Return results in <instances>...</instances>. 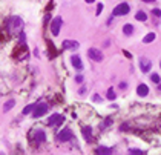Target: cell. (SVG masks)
Masks as SVG:
<instances>
[{"label": "cell", "mask_w": 161, "mask_h": 155, "mask_svg": "<svg viewBox=\"0 0 161 155\" xmlns=\"http://www.w3.org/2000/svg\"><path fill=\"white\" fill-rule=\"evenodd\" d=\"M158 89H160V91H161V85H160V86H158Z\"/></svg>", "instance_id": "obj_34"}, {"label": "cell", "mask_w": 161, "mask_h": 155, "mask_svg": "<svg viewBox=\"0 0 161 155\" xmlns=\"http://www.w3.org/2000/svg\"><path fill=\"white\" fill-rule=\"evenodd\" d=\"M110 125H112V118H106V121L101 123V129H106V127L110 126Z\"/></svg>", "instance_id": "obj_22"}, {"label": "cell", "mask_w": 161, "mask_h": 155, "mask_svg": "<svg viewBox=\"0 0 161 155\" xmlns=\"http://www.w3.org/2000/svg\"><path fill=\"white\" fill-rule=\"evenodd\" d=\"M48 109H49V106L46 103H40L35 106V109H34V112H32V117L34 118H40L42 115H44L48 112Z\"/></svg>", "instance_id": "obj_6"}, {"label": "cell", "mask_w": 161, "mask_h": 155, "mask_svg": "<svg viewBox=\"0 0 161 155\" xmlns=\"http://www.w3.org/2000/svg\"><path fill=\"white\" fill-rule=\"evenodd\" d=\"M49 20H51V16H49V14H46V16H44V23H48Z\"/></svg>", "instance_id": "obj_31"}, {"label": "cell", "mask_w": 161, "mask_h": 155, "mask_svg": "<svg viewBox=\"0 0 161 155\" xmlns=\"http://www.w3.org/2000/svg\"><path fill=\"white\" fill-rule=\"evenodd\" d=\"M123 32L126 35H132L133 34V26L132 25H124L123 26Z\"/></svg>", "instance_id": "obj_17"}, {"label": "cell", "mask_w": 161, "mask_h": 155, "mask_svg": "<svg viewBox=\"0 0 161 155\" xmlns=\"http://www.w3.org/2000/svg\"><path fill=\"white\" fill-rule=\"evenodd\" d=\"M14 104H15V100H8L5 104H3V111H5V112H8V111H11L12 108H14Z\"/></svg>", "instance_id": "obj_15"}, {"label": "cell", "mask_w": 161, "mask_h": 155, "mask_svg": "<svg viewBox=\"0 0 161 155\" xmlns=\"http://www.w3.org/2000/svg\"><path fill=\"white\" fill-rule=\"evenodd\" d=\"M143 2H146V3H152V2H155V0H143Z\"/></svg>", "instance_id": "obj_32"}, {"label": "cell", "mask_w": 161, "mask_h": 155, "mask_svg": "<svg viewBox=\"0 0 161 155\" xmlns=\"http://www.w3.org/2000/svg\"><path fill=\"white\" fill-rule=\"evenodd\" d=\"M97 155H112V149L110 148H106V146H100L97 148Z\"/></svg>", "instance_id": "obj_13"}, {"label": "cell", "mask_w": 161, "mask_h": 155, "mask_svg": "<svg viewBox=\"0 0 161 155\" xmlns=\"http://www.w3.org/2000/svg\"><path fill=\"white\" fill-rule=\"evenodd\" d=\"M34 140H35V143H43V141L46 140V134H44V131L43 129L34 131Z\"/></svg>", "instance_id": "obj_10"}, {"label": "cell", "mask_w": 161, "mask_h": 155, "mask_svg": "<svg viewBox=\"0 0 161 155\" xmlns=\"http://www.w3.org/2000/svg\"><path fill=\"white\" fill-rule=\"evenodd\" d=\"M82 131H83L84 138H86L88 141H91V138H92V127H91V126H84Z\"/></svg>", "instance_id": "obj_14"}, {"label": "cell", "mask_w": 161, "mask_h": 155, "mask_svg": "<svg viewBox=\"0 0 161 155\" xmlns=\"http://www.w3.org/2000/svg\"><path fill=\"white\" fill-rule=\"evenodd\" d=\"M129 155H143V150H140V149H129Z\"/></svg>", "instance_id": "obj_23"}, {"label": "cell", "mask_w": 161, "mask_h": 155, "mask_svg": "<svg viewBox=\"0 0 161 155\" xmlns=\"http://www.w3.org/2000/svg\"><path fill=\"white\" fill-rule=\"evenodd\" d=\"M127 127H129V125H127V123H123V125H121V126H120V131H121V132H123V131H126V129H127Z\"/></svg>", "instance_id": "obj_28"}, {"label": "cell", "mask_w": 161, "mask_h": 155, "mask_svg": "<svg viewBox=\"0 0 161 155\" xmlns=\"http://www.w3.org/2000/svg\"><path fill=\"white\" fill-rule=\"evenodd\" d=\"M71 63H72V66H74V68L75 69H78V71H82L83 69V63H82V59H80V57L78 55H72V57H71Z\"/></svg>", "instance_id": "obj_11"}, {"label": "cell", "mask_w": 161, "mask_h": 155, "mask_svg": "<svg viewBox=\"0 0 161 155\" xmlns=\"http://www.w3.org/2000/svg\"><path fill=\"white\" fill-rule=\"evenodd\" d=\"M75 82H77V83H83V75L77 74V75H75Z\"/></svg>", "instance_id": "obj_25"}, {"label": "cell", "mask_w": 161, "mask_h": 155, "mask_svg": "<svg viewBox=\"0 0 161 155\" xmlns=\"http://www.w3.org/2000/svg\"><path fill=\"white\" fill-rule=\"evenodd\" d=\"M126 88H127V83H126V82H121V83H120V89H126Z\"/></svg>", "instance_id": "obj_29"}, {"label": "cell", "mask_w": 161, "mask_h": 155, "mask_svg": "<svg viewBox=\"0 0 161 155\" xmlns=\"http://www.w3.org/2000/svg\"><path fill=\"white\" fill-rule=\"evenodd\" d=\"M80 48V43L75 40H65L63 42V49H69V51H75Z\"/></svg>", "instance_id": "obj_9"}, {"label": "cell", "mask_w": 161, "mask_h": 155, "mask_svg": "<svg viewBox=\"0 0 161 155\" xmlns=\"http://www.w3.org/2000/svg\"><path fill=\"white\" fill-rule=\"evenodd\" d=\"M86 2H88V3H94L95 0H86Z\"/></svg>", "instance_id": "obj_33"}, {"label": "cell", "mask_w": 161, "mask_h": 155, "mask_svg": "<svg viewBox=\"0 0 161 155\" xmlns=\"http://www.w3.org/2000/svg\"><path fill=\"white\" fill-rule=\"evenodd\" d=\"M101 9H103V3H98V5H97V16L101 12Z\"/></svg>", "instance_id": "obj_27"}, {"label": "cell", "mask_w": 161, "mask_h": 155, "mask_svg": "<svg viewBox=\"0 0 161 155\" xmlns=\"http://www.w3.org/2000/svg\"><path fill=\"white\" fill-rule=\"evenodd\" d=\"M88 55L89 59L94 60V61H103V52L100 49H97V48H91V49H88Z\"/></svg>", "instance_id": "obj_5"}, {"label": "cell", "mask_w": 161, "mask_h": 155, "mask_svg": "<svg viewBox=\"0 0 161 155\" xmlns=\"http://www.w3.org/2000/svg\"><path fill=\"white\" fill-rule=\"evenodd\" d=\"M152 14H154L155 17H161V9L160 8H155V9H152Z\"/></svg>", "instance_id": "obj_24"}, {"label": "cell", "mask_w": 161, "mask_h": 155, "mask_svg": "<svg viewBox=\"0 0 161 155\" xmlns=\"http://www.w3.org/2000/svg\"><path fill=\"white\" fill-rule=\"evenodd\" d=\"M61 25H63V19H61V17H55V19L52 20V23H51V32H52L54 37H57V35L60 34Z\"/></svg>", "instance_id": "obj_3"}, {"label": "cell", "mask_w": 161, "mask_h": 155, "mask_svg": "<svg viewBox=\"0 0 161 155\" xmlns=\"http://www.w3.org/2000/svg\"><path fill=\"white\" fill-rule=\"evenodd\" d=\"M63 121H65V117L63 115H60V114H52L51 117H49V125L51 126H60V125H63Z\"/></svg>", "instance_id": "obj_7"}, {"label": "cell", "mask_w": 161, "mask_h": 155, "mask_svg": "<svg viewBox=\"0 0 161 155\" xmlns=\"http://www.w3.org/2000/svg\"><path fill=\"white\" fill-rule=\"evenodd\" d=\"M155 37H156V35H155L154 32L146 34V35H144V38H143V43H152V42L155 40Z\"/></svg>", "instance_id": "obj_16"}, {"label": "cell", "mask_w": 161, "mask_h": 155, "mask_svg": "<svg viewBox=\"0 0 161 155\" xmlns=\"http://www.w3.org/2000/svg\"><path fill=\"white\" fill-rule=\"evenodd\" d=\"M92 100H94V101H97V103H98V101H101V98L98 97V94H95V95H94V97H92Z\"/></svg>", "instance_id": "obj_30"}, {"label": "cell", "mask_w": 161, "mask_h": 155, "mask_svg": "<svg viewBox=\"0 0 161 155\" xmlns=\"http://www.w3.org/2000/svg\"><path fill=\"white\" fill-rule=\"evenodd\" d=\"M135 17H137V20H140V22H146V19H147L146 12H143V11H138L135 14Z\"/></svg>", "instance_id": "obj_18"}, {"label": "cell", "mask_w": 161, "mask_h": 155, "mask_svg": "<svg viewBox=\"0 0 161 155\" xmlns=\"http://www.w3.org/2000/svg\"><path fill=\"white\" fill-rule=\"evenodd\" d=\"M150 80L154 82V83H161V78H160L158 74H152V75H150Z\"/></svg>", "instance_id": "obj_21"}, {"label": "cell", "mask_w": 161, "mask_h": 155, "mask_svg": "<svg viewBox=\"0 0 161 155\" xmlns=\"http://www.w3.org/2000/svg\"><path fill=\"white\" fill-rule=\"evenodd\" d=\"M57 138H59L60 141H69L71 138H72V131L68 129V127H66V129H61L59 132V137H57Z\"/></svg>", "instance_id": "obj_8"}, {"label": "cell", "mask_w": 161, "mask_h": 155, "mask_svg": "<svg viewBox=\"0 0 161 155\" xmlns=\"http://www.w3.org/2000/svg\"><path fill=\"white\" fill-rule=\"evenodd\" d=\"M137 94L140 97H146L149 95V88H147V85H144V83H140L137 88Z\"/></svg>", "instance_id": "obj_12"}, {"label": "cell", "mask_w": 161, "mask_h": 155, "mask_svg": "<svg viewBox=\"0 0 161 155\" xmlns=\"http://www.w3.org/2000/svg\"><path fill=\"white\" fill-rule=\"evenodd\" d=\"M20 34V43H25V40H26V35H25V32H19Z\"/></svg>", "instance_id": "obj_26"}, {"label": "cell", "mask_w": 161, "mask_h": 155, "mask_svg": "<svg viewBox=\"0 0 161 155\" xmlns=\"http://www.w3.org/2000/svg\"><path fill=\"white\" fill-rule=\"evenodd\" d=\"M107 98H109V100H115V97H117V95H115V91H114V88H109V89H107Z\"/></svg>", "instance_id": "obj_20"}, {"label": "cell", "mask_w": 161, "mask_h": 155, "mask_svg": "<svg viewBox=\"0 0 161 155\" xmlns=\"http://www.w3.org/2000/svg\"><path fill=\"white\" fill-rule=\"evenodd\" d=\"M22 28H23V22H22L20 17H11L8 20V29H9L11 34L22 32Z\"/></svg>", "instance_id": "obj_1"}, {"label": "cell", "mask_w": 161, "mask_h": 155, "mask_svg": "<svg viewBox=\"0 0 161 155\" xmlns=\"http://www.w3.org/2000/svg\"><path fill=\"white\" fill-rule=\"evenodd\" d=\"M129 11H131V6L127 5V3H120V5L115 6V9L112 11V16L114 17H120V16H126L129 14Z\"/></svg>", "instance_id": "obj_2"}, {"label": "cell", "mask_w": 161, "mask_h": 155, "mask_svg": "<svg viewBox=\"0 0 161 155\" xmlns=\"http://www.w3.org/2000/svg\"><path fill=\"white\" fill-rule=\"evenodd\" d=\"M35 106H37V104H28V106H26V108L23 109V115H28L29 112H34Z\"/></svg>", "instance_id": "obj_19"}, {"label": "cell", "mask_w": 161, "mask_h": 155, "mask_svg": "<svg viewBox=\"0 0 161 155\" xmlns=\"http://www.w3.org/2000/svg\"><path fill=\"white\" fill-rule=\"evenodd\" d=\"M160 65H161V63H160Z\"/></svg>", "instance_id": "obj_35"}, {"label": "cell", "mask_w": 161, "mask_h": 155, "mask_svg": "<svg viewBox=\"0 0 161 155\" xmlns=\"http://www.w3.org/2000/svg\"><path fill=\"white\" fill-rule=\"evenodd\" d=\"M138 66H140V69L143 72H149L152 69V60L147 59V57H140L138 59Z\"/></svg>", "instance_id": "obj_4"}]
</instances>
